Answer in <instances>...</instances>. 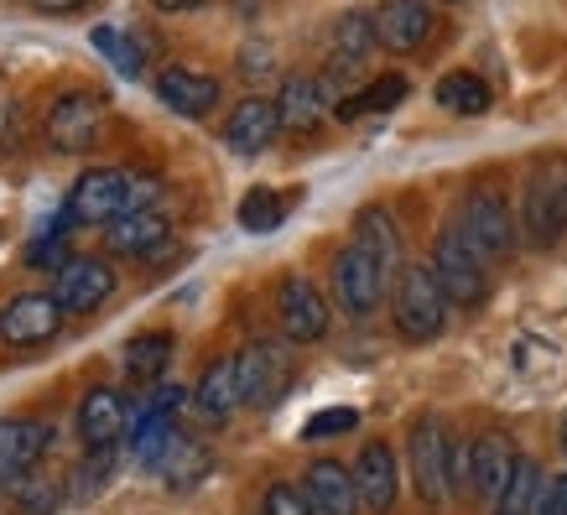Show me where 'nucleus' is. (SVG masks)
Listing matches in <instances>:
<instances>
[{
    "label": "nucleus",
    "instance_id": "obj_1",
    "mask_svg": "<svg viewBox=\"0 0 567 515\" xmlns=\"http://www.w3.org/2000/svg\"><path fill=\"white\" fill-rule=\"evenodd\" d=\"M447 292L437 287V276H432V266H406V271L395 276V297H391V323L395 333L406 343H432L437 333L447 328Z\"/></svg>",
    "mask_w": 567,
    "mask_h": 515
},
{
    "label": "nucleus",
    "instance_id": "obj_2",
    "mask_svg": "<svg viewBox=\"0 0 567 515\" xmlns=\"http://www.w3.org/2000/svg\"><path fill=\"white\" fill-rule=\"evenodd\" d=\"M458 235H464L474 250H480L489 266H499V260H511L516 256V208L505 204V193L495 188H468L464 193V204H458Z\"/></svg>",
    "mask_w": 567,
    "mask_h": 515
},
{
    "label": "nucleus",
    "instance_id": "obj_3",
    "mask_svg": "<svg viewBox=\"0 0 567 515\" xmlns=\"http://www.w3.org/2000/svg\"><path fill=\"white\" fill-rule=\"evenodd\" d=\"M427 266L453 308H484L489 302V260L458 235V224H447L443 235H437Z\"/></svg>",
    "mask_w": 567,
    "mask_h": 515
},
{
    "label": "nucleus",
    "instance_id": "obj_4",
    "mask_svg": "<svg viewBox=\"0 0 567 515\" xmlns=\"http://www.w3.org/2000/svg\"><path fill=\"white\" fill-rule=\"evenodd\" d=\"M520 229L536 250H551V245L567 235V167H542L526 177V193H520Z\"/></svg>",
    "mask_w": 567,
    "mask_h": 515
},
{
    "label": "nucleus",
    "instance_id": "obj_5",
    "mask_svg": "<svg viewBox=\"0 0 567 515\" xmlns=\"http://www.w3.org/2000/svg\"><path fill=\"white\" fill-rule=\"evenodd\" d=\"M385 287H391V276L380 271V260L370 250H360L354 240L333 256V302H339L344 318H370L380 308Z\"/></svg>",
    "mask_w": 567,
    "mask_h": 515
},
{
    "label": "nucleus",
    "instance_id": "obj_6",
    "mask_svg": "<svg viewBox=\"0 0 567 515\" xmlns=\"http://www.w3.org/2000/svg\"><path fill=\"white\" fill-rule=\"evenodd\" d=\"M406 453H412V480L416 490H422V499L427 505H447L453 499V437H447L443 422H416L412 428V443H406Z\"/></svg>",
    "mask_w": 567,
    "mask_h": 515
},
{
    "label": "nucleus",
    "instance_id": "obj_7",
    "mask_svg": "<svg viewBox=\"0 0 567 515\" xmlns=\"http://www.w3.org/2000/svg\"><path fill=\"white\" fill-rule=\"evenodd\" d=\"M125 188H131V172L125 167H89L73 183L69 204H63V224H110L125 214Z\"/></svg>",
    "mask_w": 567,
    "mask_h": 515
},
{
    "label": "nucleus",
    "instance_id": "obj_8",
    "mask_svg": "<svg viewBox=\"0 0 567 515\" xmlns=\"http://www.w3.org/2000/svg\"><path fill=\"white\" fill-rule=\"evenodd\" d=\"M100 121H104V94H94V89L58 94V104L48 110V146L52 152H84V146L100 141Z\"/></svg>",
    "mask_w": 567,
    "mask_h": 515
},
{
    "label": "nucleus",
    "instance_id": "obj_9",
    "mask_svg": "<svg viewBox=\"0 0 567 515\" xmlns=\"http://www.w3.org/2000/svg\"><path fill=\"white\" fill-rule=\"evenodd\" d=\"M276 318H281V333L292 343H318L328 333V302L323 292L312 287L308 276H281L276 281Z\"/></svg>",
    "mask_w": 567,
    "mask_h": 515
},
{
    "label": "nucleus",
    "instance_id": "obj_10",
    "mask_svg": "<svg viewBox=\"0 0 567 515\" xmlns=\"http://www.w3.org/2000/svg\"><path fill=\"white\" fill-rule=\"evenodd\" d=\"M110 292H115V266L100 256H69L52 281V297L63 302V312H94L100 302H110Z\"/></svg>",
    "mask_w": 567,
    "mask_h": 515
},
{
    "label": "nucleus",
    "instance_id": "obj_11",
    "mask_svg": "<svg viewBox=\"0 0 567 515\" xmlns=\"http://www.w3.org/2000/svg\"><path fill=\"white\" fill-rule=\"evenodd\" d=\"M276 136H281V110H276V100H266V94H245V100L229 110V121H224V146L235 156L271 152Z\"/></svg>",
    "mask_w": 567,
    "mask_h": 515
},
{
    "label": "nucleus",
    "instance_id": "obj_12",
    "mask_svg": "<svg viewBox=\"0 0 567 515\" xmlns=\"http://www.w3.org/2000/svg\"><path fill=\"white\" fill-rule=\"evenodd\" d=\"M240 364V395L245 406H271L276 395L287 391V375H292V364H287V349L281 343H250L235 354Z\"/></svg>",
    "mask_w": 567,
    "mask_h": 515
},
{
    "label": "nucleus",
    "instance_id": "obj_13",
    "mask_svg": "<svg viewBox=\"0 0 567 515\" xmlns=\"http://www.w3.org/2000/svg\"><path fill=\"white\" fill-rule=\"evenodd\" d=\"M63 328V302L52 292H21L0 312V339L6 343H48Z\"/></svg>",
    "mask_w": 567,
    "mask_h": 515
},
{
    "label": "nucleus",
    "instance_id": "obj_14",
    "mask_svg": "<svg viewBox=\"0 0 567 515\" xmlns=\"http://www.w3.org/2000/svg\"><path fill=\"white\" fill-rule=\"evenodd\" d=\"M354 484H360V499L370 515H391L395 495H401V464H395L391 443H364L360 459H354Z\"/></svg>",
    "mask_w": 567,
    "mask_h": 515
},
{
    "label": "nucleus",
    "instance_id": "obj_15",
    "mask_svg": "<svg viewBox=\"0 0 567 515\" xmlns=\"http://www.w3.org/2000/svg\"><path fill=\"white\" fill-rule=\"evenodd\" d=\"M302 490H308L312 511L318 515H360V484H354V468L339 464V459H312L308 474H302Z\"/></svg>",
    "mask_w": 567,
    "mask_h": 515
},
{
    "label": "nucleus",
    "instance_id": "obj_16",
    "mask_svg": "<svg viewBox=\"0 0 567 515\" xmlns=\"http://www.w3.org/2000/svg\"><path fill=\"white\" fill-rule=\"evenodd\" d=\"M156 100L167 104L173 115H183V121H204L208 110L219 104V79H214V73H198V69L173 63V69L156 73Z\"/></svg>",
    "mask_w": 567,
    "mask_h": 515
},
{
    "label": "nucleus",
    "instance_id": "obj_17",
    "mask_svg": "<svg viewBox=\"0 0 567 515\" xmlns=\"http://www.w3.org/2000/svg\"><path fill=\"white\" fill-rule=\"evenodd\" d=\"M511 468H516V447L505 432H480V437H468V495L484 499V505H495L499 484L511 480Z\"/></svg>",
    "mask_w": 567,
    "mask_h": 515
},
{
    "label": "nucleus",
    "instance_id": "obj_18",
    "mask_svg": "<svg viewBox=\"0 0 567 515\" xmlns=\"http://www.w3.org/2000/svg\"><path fill=\"white\" fill-rule=\"evenodd\" d=\"M375 37L385 52H416L432 37V0H380Z\"/></svg>",
    "mask_w": 567,
    "mask_h": 515
},
{
    "label": "nucleus",
    "instance_id": "obj_19",
    "mask_svg": "<svg viewBox=\"0 0 567 515\" xmlns=\"http://www.w3.org/2000/svg\"><path fill=\"white\" fill-rule=\"evenodd\" d=\"M173 235V224L162 208H141V214H121L104 224V250L110 256H156Z\"/></svg>",
    "mask_w": 567,
    "mask_h": 515
},
{
    "label": "nucleus",
    "instance_id": "obj_20",
    "mask_svg": "<svg viewBox=\"0 0 567 515\" xmlns=\"http://www.w3.org/2000/svg\"><path fill=\"white\" fill-rule=\"evenodd\" d=\"M131 432V416H125V395L100 385L79 401V443L84 447H115Z\"/></svg>",
    "mask_w": 567,
    "mask_h": 515
},
{
    "label": "nucleus",
    "instance_id": "obj_21",
    "mask_svg": "<svg viewBox=\"0 0 567 515\" xmlns=\"http://www.w3.org/2000/svg\"><path fill=\"white\" fill-rule=\"evenodd\" d=\"M276 110H281V131H318L323 115L333 110V100H328L318 73H292V79H281Z\"/></svg>",
    "mask_w": 567,
    "mask_h": 515
},
{
    "label": "nucleus",
    "instance_id": "obj_22",
    "mask_svg": "<svg viewBox=\"0 0 567 515\" xmlns=\"http://www.w3.org/2000/svg\"><path fill=\"white\" fill-rule=\"evenodd\" d=\"M52 432L42 428V422H32V416H6L0 422V484L21 480L27 468H37V459L48 453Z\"/></svg>",
    "mask_w": 567,
    "mask_h": 515
},
{
    "label": "nucleus",
    "instance_id": "obj_23",
    "mask_svg": "<svg viewBox=\"0 0 567 515\" xmlns=\"http://www.w3.org/2000/svg\"><path fill=\"white\" fill-rule=\"evenodd\" d=\"M235 406H245L240 364H235V354H224V360L208 364L204 375H198V385H193V412L204 416V422H224Z\"/></svg>",
    "mask_w": 567,
    "mask_h": 515
},
{
    "label": "nucleus",
    "instance_id": "obj_24",
    "mask_svg": "<svg viewBox=\"0 0 567 515\" xmlns=\"http://www.w3.org/2000/svg\"><path fill=\"white\" fill-rule=\"evenodd\" d=\"M354 245H360V250H370V256L380 260V271H385V276L406 271V266H401V229H395V219L380 204H370V208H360V214H354Z\"/></svg>",
    "mask_w": 567,
    "mask_h": 515
},
{
    "label": "nucleus",
    "instance_id": "obj_25",
    "mask_svg": "<svg viewBox=\"0 0 567 515\" xmlns=\"http://www.w3.org/2000/svg\"><path fill=\"white\" fill-rule=\"evenodd\" d=\"M542 484H547L542 464H536V459H526V453H516V468H511V480L499 484V495H495V505H489V515H536Z\"/></svg>",
    "mask_w": 567,
    "mask_h": 515
},
{
    "label": "nucleus",
    "instance_id": "obj_26",
    "mask_svg": "<svg viewBox=\"0 0 567 515\" xmlns=\"http://www.w3.org/2000/svg\"><path fill=\"white\" fill-rule=\"evenodd\" d=\"M412 94V84H406V73H380V79H370L364 89H354L349 100L333 104V115L339 121H360V115H380V110H395V104Z\"/></svg>",
    "mask_w": 567,
    "mask_h": 515
},
{
    "label": "nucleus",
    "instance_id": "obj_27",
    "mask_svg": "<svg viewBox=\"0 0 567 515\" xmlns=\"http://www.w3.org/2000/svg\"><path fill=\"white\" fill-rule=\"evenodd\" d=\"M432 100L443 104L447 115H484V110L495 104V94H489V84H484L474 69H453V73H443V79H437Z\"/></svg>",
    "mask_w": 567,
    "mask_h": 515
},
{
    "label": "nucleus",
    "instance_id": "obj_28",
    "mask_svg": "<svg viewBox=\"0 0 567 515\" xmlns=\"http://www.w3.org/2000/svg\"><path fill=\"white\" fill-rule=\"evenodd\" d=\"M131 459L146 468H162V459H167V447H173V412H136L131 416Z\"/></svg>",
    "mask_w": 567,
    "mask_h": 515
},
{
    "label": "nucleus",
    "instance_id": "obj_29",
    "mask_svg": "<svg viewBox=\"0 0 567 515\" xmlns=\"http://www.w3.org/2000/svg\"><path fill=\"white\" fill-rule=\"evenodd\" d=\"M208 468H214V453H208L204 443H193V437L177 432L173 447H167V459H162V480H167V490H193Z\"/></svg>",
    "mask_w": 567,
    "mask_h": 515
},
{
    "label": "nucleus",
    "instance_id": "obj_30",
    "mask_svg": "<svg viewBox=\"0 0 567 515\" xmlns=\"http://www.w3.org/2000/svg\"><path fill=\"white\" fill-rule=\"evenodd\" d=\"M173 333H162V328H152V333H136V339L125 343V370L136 380H162V370L173 364Z\"/></svg>",
    "mask_w": 567,
    "mask_h": 515
},
{
    "label": "nucleus",
    "instance_id": "obj_31",
    "mask_svg": "<svg viewBox=\"0 0 567 515\" xmlns=\"http://www.w3.org/2000/svg\"><path fill=\"white\" fill-rule=\"evenodd\" d=\"M6 490H11V505L21 515H58V505H63V490H58V480H52L48 468H27Z\"/></svg>",
    "mask_w": 567,
    "mask_h": 515
},
{
    "label": "nucleus",
    "instance_id": "obj_32",
    "mask_svg": "<svg viewBox=\"0 0 567 515\" xmlns=\"http://www.w3.org/2000/svg\"><path fill=\"white\" fill-rule=\"evenodd\" d=\"M380 48L375 37V11H344V17L333 21V52H344V58H370Z\"/></svg>",
    "mask_w": 567,
    "mask_h": 515
},
{
    "label": "nucleus",
    "instance_id": "obj_33",
    "mask_svg": "<svg viewBox=\"0 0 567 515\" xmlns=\"http://www.w3.org/2000/svg\"><path fill=\"white\" fill-rule=\"evenodd\" d=\"M281 219H287V198H281V193L250 188L240 198V229H245V235H271Z\"/></svg>",
    "mask_w": 567,
    "mask_h": 515
},
{
    "label": "nucleus",
    "instance_id": "obj_34",
    "mask_svg": "<svg viewBox=\"0 0 567 515\" xmlns=\"http://www.w3.org/2000/svg\"><path fill=\"white\" fill-rule=\"evenodd\" d=\"M89 37H94V48L115 63V73H121V79H141V69H146V63H141V52H136V42H131V37L115 32V27H94Z\"/></svg>",
    "mask_w": 567,
    "mask_h": 515
},
{
    "label": "nucleus",
    "instance_id": "obj_35",
    "mask_svg": "<svg viewBox=\"0 0 567 515\" xmlns=\"http://www.w3.org/2000/svg\"><path fill=\"white\" fill-rule=\"evenodd\" d=\"M260 515H318V511H312V499L302 484L276 480L271 490H266V499H260Z\"/></svg>",
    "mask_w": 567,
    "mask_h": 515
},
{
    "label": "nucleus",
    "instance_id": "obj_36",
    "mask_svg": "<svg viewBox=\"0 0 567 515\" xmlns=\"http://www.w3.org/2000/svg\"><path fill=\"white\" fill-rule=\"evenodd\" d=\"M235 69H240L245 84H266L276 73V48L271 42H245L240 58H235Z\"/></svg>",
    "mask_w": 567,
    "mask_h": 515
},
{
    "label": "nucleus",
    "instance_id": "obj_37",
    "mask_svg": "<svg viewBox=\"0 0 567 515\" xmlns=\"http://www.w3.org/2000/svg\"><path fill=\"white\" fill-rule=\"evenodd\" d=\"M349 428H360V412H354V406H328V412H312L308 416L302 437H308V443H318V437H339V432H349Z\"/></svg>",
    "mask_w": 567,
    "mask_h": 515
},
{
    "label": "nucleus",
    "instance_id": "obj_38",
    "mask_svg": "<svg viewBox=\"0 0 567 515\" xmlns=\"http://www.w3.org/2000/svg\"><path fill=\"white\" fill-rule=\"evenodd\" d=\"M536 515H567V474H551L542 484V499H536Z\"/></svg>",
    "mask_w": 567,
    "mask_h": 515
},
{
    "label": "nucleus",
    "instance_id": "obj_39",
    "mask_svg": "<svg viewBox=\"0 0 567 515\" xmlns=\"http://www.w3.org/2000/svg\"><path fill=\"white\" fill-rule=\"evenodd\" d=\"M183 401H188V391H183V385H156V395L141 406V412H177Z\"/></svg>",
    "mask_w": 567,
    "mask_h": 515
},
{
    "label": "nucleus",
    "instance_id": "obj_40",
    "mask_svg": "<svg viewBox=\"0 0 567 515\" xmlns=\"http://www.w3.org/2000/svg\"><path fill=\"white\" fill-rule=\"evenodd\" d=\"M37 11H48V17H69V11H84L94 0H32Z\"/></svg>",
    "mask_w": 567,
    "mask_h": 515
},
{
    "label": "nucleus",
    "instance_id": "obj_41",
    "mask_svg": "<svg viewBox=\"0 0 567 515\" xmlns=\"http://www.w3.org/2000/svg\"><path fill=\"white\" fill-rule=\"evenodd\" d=\"M208 0H156V11H167V17H183V11H198Z\"/></svg>",
    "mask_w": 567,
    "mask_h": 515
},
{
    "label": "nucleus",
    "instance_id": "obj_42",
    "mask_svg": "<svg viewBox=\"0 0 567 515\" xmlns=\"http://www.w3.org/2000/svg\"><path fill=\"white\" fill-rule=\"evenodd\" d=\"M557 437H563V453H567V412H563V428H557Z\"/></svg>",
    "mask_w": 567,
    "mask_h": 515
},
{
    "label": "nucleus",
    "instance_id": "obj_43",
    "mask_svg": "<svg viewBox=\"0 0 567 515\" xmlns=\"http://www.w3.org/2000/svg\"><path fill=\"white\" fill-rule=\"evenodd\" d=\"M432 6H458V0H432Z\"/></svg>",
    "mask_w": 567,
    "mask_h": 515
}]
</instances>
